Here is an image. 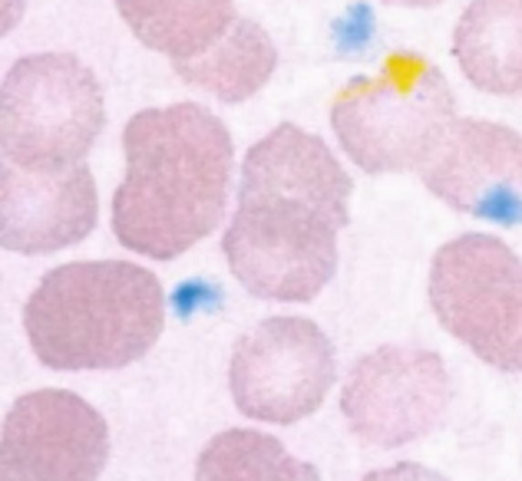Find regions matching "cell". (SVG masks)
Wrapping results in <instances>:
<instances>
[{"label": "cell", "mask_w": 522, "mask_h": 481, "mask_svg": "<svg viewBox=\"0 0 522 481\" xmlns=\"http://www.w3.org/2000/svg\"><path fill=\"white\" fill-rule=\"evenodd\" d=\"M140 44L172 63L209 53L235 24V0H116Z\"/></svg>", "instance_id": "obj_13"}, {"label": "cell", "mask_w": 522, "mask_h": 481, "mask_svg": "<svg viewBox=\"0 0 522 481\" xmlns=\"http://www.w3.org/2000/svg\"><path fill=\"white\" fill-rule=\"evenodd\" d=\"M453 383L440 353L381 346L354 363L340 386V415L364 445L401 448L444 422Z\"/></svg>", "instance_id": "obj_8"}, {"label": "cell", "mask_w": 522, "mask_h": 481, "mask_svg": "<svg viewBox=\"0 0 522 481\" xmlns=\"http://www.w3.org/2000/svg\"><path fill=\"white\" fill-rule=\"evenodd\" d=\"M420 179L453 211L522 224V136L509 126L453 119Z\"/></svg>", "instance_id": "obj_10"}, {"label": "cell", "mask_w": 522, "mask_h": 481, "mask_svg": "<svg viewBox=\"0 0 522 481\" xmlns=\"http://www.w3.org/2000/svg\"><path fill=\"white\" fill-rule=\"evenodd\" d=\"M103 126V87L70 53L24 56L0 83V152L20 169L79 165Z\"/></svg>", "instance_id": "obj_5"}, {"label": "cell", "mask_w": 522, "mask_h": 481, "mask_svg": "<svg viewBox=\"0 0 522 481\" xmlns=\"http://www.w3.org/2000/svg\"><path fill=\"white\" fill-rule=\"evenodd\" d=\"M453 119L446 77L417 53H391L377 77L350 79L331 103L334 136L367 175L420 172Z\"/></svg>", "instance_id": "obj_4"}, {"label": "cell", "mask_w": 522, "mask_h": 481, "mask_svg": "<svg viewBox=\"0 0 522 481\" xmlns=\"http://www.w3.org/2000/svg\"><path fill=\"white\" fill-rule=\"evenodd\" d=\"M360 481H446L440 472L427 468V465L417 462H397L391 468H377V472L364 475Z\"/></svg>", "instance_id": "obj_16"}, {"label": "cell", "mask_w": 522, "mask_h": 481, "mask_svg": "<svg viewBox=\"0 0 522 481\" xmlns=\"http://www.w3.org/2000/svg\"><path fill=\"white\" fill-rule=\"evenodd\" d=\"M166 323V293L130 261H77L40 281L24 307L37 360L63 373L122 370L142 360Z\"/></svg>", "instance_id": "obj_3"}, {"label": "cell", "mask_w": 522, "mask_h": 481, "mask_svg": "<svg viewBox=\"0 0 522 481\" xmlns=\"http://www.w3.org/2000/svg\"><path fill=\"white\" fill-rule=\"evenodd\" d=\"M453 56L483 93L522 96V0H473L453 30Z\"/></svg>", "instance_id": "obj_12"}, {"label": "cell", "mask_w": 522, "mask_h": 481, "mask_svg": "<svg viewBox=\"0 0 522 481\" xmlns=\"http://www.w3.org/2000/svg\"><path fill=\"white\" fill-rule=\"evenodd\" d=\"M195 481H321V475L311 462L291 455L275 435L228 429L202 448Z\"/></svg>", "instance_id": "obj_15"}, {"label": "cell", "mask_w": 522, "mask_h": 481, "mask_svg": "<svg viewBox=\"0 0 522 481\" xmlns=\"http://www.w3.org/2000/svg\"><path fill=\"white\" fill-rule=\"evenodd\" d=\"M278 67V50L271 44L268 30H261L255 20L238 17L222 40L209 53L195 60L172 63L183 83L205 89L222 103H245L252 99Z\"/></svg>", "instance_id": "obj_14"}, {"label": "cell", "mask_w": 522, "mask_h": 481, "mask_svg": "<svg viewBox=\"0 0 522 481\" xmlns=\"http://www.w3.org/2000/svg\"><path fill=\"white\" fill-rule=\"evenodd\" d=\"M126 179L113 195V231L142 258L172 261L218 228L235 146L199 103L142 109L126 122Z\"/></svg>", "instance_id": "obj_2"}, {"label": "cell", "mask_w": 522, "mask_h": 481, "mask_svg": "<svg viewBox=\"0 0 522 481\" xmlns=\"http://www.w3.org/2000/svg\"><path fill=\"white\" fill-rule=\"evenodd\" d=\"M24 10H26V0H0V40L20 24Z\"/></svg>", "instance_id": "obj_17"}, {"label": "cell", "mask_w": 522, "mask_h": 481, "mask_svg": "<svg viewBox=\"0 0 522 481\" xmlns=\"http://www.w3.org/2000/svg\"><path fill=\"white\" fill-rule=\"evenodd\" d=\"M106 458V419L70 389L20 395L0 429V481H99Z\"/></svg>", "instance_id": "obj_9"}, {"label": "cell", "mask_w": 522, "mask_h": 481, "mask_svg": "<svg viewBox=\"0 0 522 481\" xmlns=\"http://www.w3.org/2000/svg\"><path fill=\"white\" fill-rule=\"evenodd\" d=\"M338 379V353L308 317H268L232 350L228 389L238 413L268 425H295L321 409Z\"/></svg>", "instance_id": "obj_7"}, {"label": "cell", "mask_w": 522, "mask_h": 481, "mask_svg": "<svg viewBox=\"0 0 522 481\" xmlns=\"http://www.w3.org/2000/svg\"><path fill=\"white\" fill-rule=\"evenodd\" d=\"M350 179L328 142L281 122L248 148L238 208L222 238L228 271L261 301L308 303L338 271Z\"/></svg>", "instance_id": "obj_1"}, {"label": "cell", "mask_w": 522, "mask_h": 481, "mask_svg": "<svg viewBox=\"0 0 522 481\" xmlns=\"http://www.w3.org/2000/svg\"><path fill=\"white\" fill-rule=\"evenodd\" d=\"M383 4H391V7H436L444 0H383Z\"/></svg>", "instance_id": "obj_18"}, {"label": "cell", "mask_w": 522, "mask_h": 481, "mask_svg": "<svg viewBox=\"0 0 522 481\" xmlns=\"http://www.w3.org/2000/svg\"><path fill=\"white\" fill-rule=\"evenodd\" d=\"M99 198L87 162L30 172L0 159V248L53 254L96 228Z\"/></svg>", "instance_id": "obj_11"}, {"label": "cell", "mask_w": 522, "mask_h": 481, "mask_svg": "<svg viewBox=\"0 0 522 481\" xmlns=\"http://www.w3.org/2000/svg\"><path fill=\"white\" fill-rule=\"evenodd\" d=\"M430 307L473 356L522 376V258L493 234H460L436 251Z\"/></svg>", "instance_id": "obj_6"}]
</instances>
